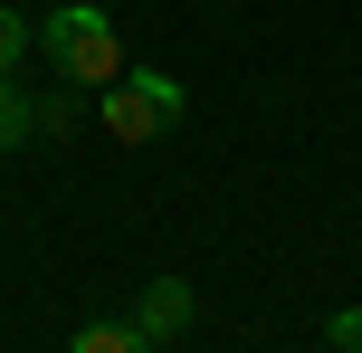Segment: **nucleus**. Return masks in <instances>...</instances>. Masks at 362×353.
Masks as SVG:
<instances>
[{
  "label": "nucleus",
  "instance_id": "5",
  "mask_svg": "<svg viewBox=\"0 0 362 353\" xmlns=\"http://www.w3.org/2000/svg\"><path fill=\"white\" fill-rule=\"evenodd\" d=\"M38 48V19H19V10H0V76L19 67V57Z\"/></svg>",
  "mask_w": 362,
  "mask_h": 353
},
{
  "label": "nucleus",
  "instance_id": "2",
  "mask_svg": "<svg viewBox=\"0 0 362 353\" xmlns=\"http://www.w3.org/2000/svg\"><path fill=\"white\" fill-rule=\"evenodd\" d=\"M105 105H95V125L115 134V144H163V134L181 125V86L163 67H134V76H115V86H95Z\"/></svg>",
  "mask_w": 362,
  "mask_h": 353
},
{
  "label": "nucleus",
  "instance_id": "7",
  "mask_svg": "<svg viewBox=\"0 0 362 353\" xmlns=\"http://www.w3.org/2000/svg\"><path fill=\"white\" fill-rule=\"evenodd\" d=\"M10 144H29V96L0 76V153H10Z\"/></svg>",
  "mask_w": 362,
  "mask_h": 353
},
{
  "label": "nucleus",
  "instance_id": "4",
  "mask_svg": "<svg viewBox=\"0 0 362 353\" xmlns=\"http://www.w3.org/2000/svg\"><path fill=\"white\" fill-rule=\"evenodd\" d=\"M67 353H163V344H153L144 325H124V316H95V325L67 335Z\"/></svg>",
  "mask_w": 362,
  "mask_h": 353
},
{
  "label": "nucleus",
  "instance_id": "6",
  "mask_svg": "<svg viewBox=\"0 0 362 353\" xmlns=\"http://www.w3.org/2000/svg\"><path fill=\"white\" fill-rule=\"evenodd\" d=\"M29 134H57V144H67V134H76V105H67V96H29Z\"/></svg>",
  "mask_w": 362,
  "mask_h": 353
},
{
  "label": "nucleus",
  "instance_id": "8",
  "mask_svg": "<svg viewBox=\"0 0 362 353\" xmlns=\"http://www.w3.org/2000/svg\"><path fill=\"white\" fill-rule=\"evenodd\" d=\"M325 344H344V353H362V306H334V316H325Z\"/></svg>",
  "mask_w": 362,
  "mask_h": 353
},
{
  "label": "nucleus",
  "instance_id": "1",
  "mask_svg": "<svg viewBox=\"0 0 362 353\" xmlns=\"http://www.w3.org/2000/svg\"><path fill=\"white\" fill-rule=\"evenodd\" d=\"M38 48H48L57 86H115V76H124V29H115L95 0H67L57 19H38Z\"/></svg>",
  "mask_w": 362,
  "mask_h": 353
},
{
  "label": "nucleus",
  "instance_id": "3",
  "mask_svg": "<svg viewBox=\"0 0 362 353\" xmlns=\"http://www.w3.org/2000/svg\"><path fill=\"white\" fill-rule=\"evenodd\" d=\"M191 316H200L191 277H153V287H144V316H134V325H144L153 344H172V335H191Z\"/></svg>",
  "mask_w": 362,
  "mask_h": 353
}]
</instances>
